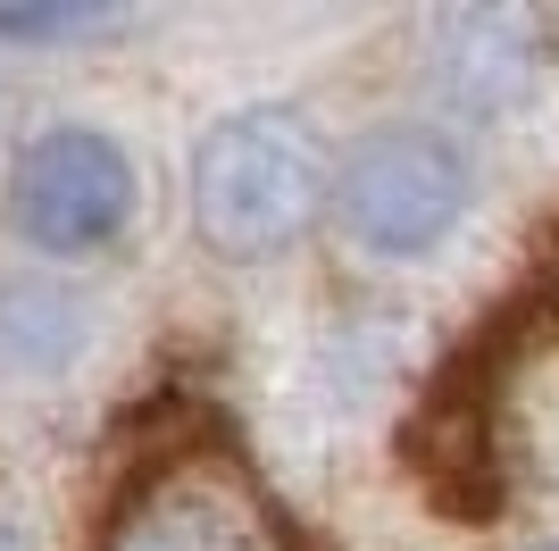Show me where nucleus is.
<instances>
[{
  "mask_svg": "<svg viewBox=\"0 0 559 551\" xmlns=\"http://www.w3.org/2000/svg\"><path fill=\"white\" fill-rule=\"evenodd\" d=\"M326 160L293 109H234L192 142V226L226 259H276L318 226Z\"/></svg>",
  "mask_w": 559,
  "mask_h": 551,
  "instance_id": "f257e3e1",
  "label": "nucleus"
},
{
  "mask_svg": "<svg viewBox=\"0 0 559 551\" xmlns=\"http://www.w3.org/2000/svg\"><path fill=\"white\" fill-rule=\"evenodd\" d=\"M326 192H334V218H343V234L359 251L418 259L467 218V160H460V142L435 134V126H384V134H368L343 160V176Z\"/></svg>",
  "mask_w": 559,
  "mask_h": 551,
  "instance_id": "f03ea898",
  "label": "nucleus"
},
{
  "mask_svg": "<svg viewBox=\"0 0 559 551\" xmlns=\"http://www.w3.org/2000/svg\"><path fill=\"white\" fill-rule=\"evenodd\" d=\"M134 218V160L93 126H50L9 176V226L50 259L100 251Z\"/></svg>",
  "mask_w": 559,
  "mask_h": 551,
  "instance_id": "7ed1b4c3",
  "label": "nucleus"
},
{
  "mask_svg": "<svg viewBox=\"0 0 559 551\" xmlns=\"http://www.w3.org/2000/svg\"><path fill=\"white\" fill-rule=\"evenodd\" d=\"M409 459H418L435 509H492L501 502V459H492V401L485 385L467 376H443L426 392V418L409 435Z\"/></svg>",
  "mask_w": 559,
  "mask_h": 551,
  "instance_id": "20e7f679",
  "label": "nucleus"
},
{
  "mask_svg": "<svg viewBox=\"0 0 559 551\" xmlns=\"http://www.w3.org/2000/svg\"><path fill=\"white\" fill-rule=\"evenodd\" d=\"M117 9H0V43H75V34H109Z\"/></svg>",
  "mask_w": 559,
  "mask_h": 551,
  "instance_id": "39448f33",
  "label": "nucleus"
},
{
  "mask_svg": "<svg viewBox=\"0 0 559 551\" xmlns=\"http://www.w3.org/2000/svg\"><path fill=\"white\" fill-rule=\"evenodd\" d=\"M543 551H559V543H543Z\"/></svg>",
  "mask_w": 559,
  "mask_h": 551,
  "instance_id": "423d86ee",
  "label": "nucleus"
}]
</instances>
